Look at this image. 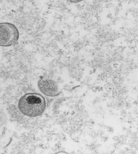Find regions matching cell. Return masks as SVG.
<instances>
[{"mask_svg":"<svg viewBox=\"0 0 138 154\" xmlns=\"http://www.w3.org/2000/svg\"><path fill=\"white\" fill-rule=\"evenodd\" d=\"M18 107L23 115L30 117H37L44 112L46 108L45 100L39 94L29 93L20 98Z\"/></svg>","mask_w":138,"mask_h":154,"instance_id":"obj_1","label":"cell"},{"mask_svg":"<svg viewBox=\"0 0 138 154\" xmlns=\"http://www.w3.org/2000/svg\"><path fill=\"white\" fill-rule=\"evenodd\" d=\"M20 37L19 30L12 23H0V46L10 47L15 44Z\"/></svg>","mask_w":138,"mask_h":154,"instance_id":"obj_2","label":"cell"},{"mask_svg":"<svg viewBox=\"0 0 138 154\" xmlns=\"http://www.w3.org/2000/svg\"><path fill=\"white\" fill-rule=\"evenodd\" d=\"M39 90L44 94L49 96L58 95V89L54 81L48 79H41L38 83Z\"/></svg>","mask_w":138,"mask_h":154,"instance_id":"obj_3","label":"cell"}]
</instances>
